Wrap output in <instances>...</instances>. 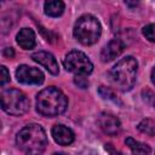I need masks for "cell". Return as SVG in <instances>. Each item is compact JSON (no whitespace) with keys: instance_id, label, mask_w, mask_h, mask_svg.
<instances>
[{"instance_id":"cell-1","label":"cell","mask_w":155,"mask_h":155,"mask_svg":"<svg viewBox=\"0 0 155 155\" xmlns=\"http://www.w3.org/2000/svg\"><path fill=\"white\" fill-rule=\"evenodd\" d=\"M16 144L25 155H41L47 147V136L40 125H27L17 133Z\"/></svg>"},{"instance_id":"cell-2","label":"cell","mask_w":155,"mask_h":155,"mask_svg":"<svg viewBox=\"0 0 155 155\" xmlns=\"http://www.w3.org/2000/svg\"><path fill=\"white\" fill-rule=\"evenodd\" d=\"M68 99L57 87L50 86L41 90L36 96V110L46 117H54L65 111Z\"/></svg>"},{"instance_id":"cell-3","label":"cell","mask_w":155,"mask_h":155,"mask_svg":"<svg viewBox=\"0 0 155 155\" xmlns=\"http://www.w3.org/2000/svg\"><path fill=\"white\" fill-rule=\"evenodd\" d=\"M138 63L132 56H127L120 59L110 70V82L120 91H130L136 84Z\"/></svg>"},{"instance_id":"cell-4","label":"cell","mask_w":155,"mask_h":155,"mask_svg":"<svg viewBox=\"0 0 155 155\" xmlns=\"http://www.w3.org/2000/svg\"><path fill=\"white\" fill-rule=\"evenodd\" d=\"M73 33L75 39L82 45H93L101 38L102 25L94 16L84 15L75 22Z\"/></svg>"},{"instance_id":"cell-5","label":"cell","mask_w":155,"mask_h":155,"mask_svg":"<svg viewBox=\"0 0 155 155\" xmlns=\"http://www.w3.org/2000/svg\"><path fill=\"white\" fill-rule=\"evenodd\" d=\"M1 108L10 115L21 116L29 109L28 97L19 90L8 88L1 92Z\"/></svg>"},{"instance_id":"cell-6","label":"cell","mask_w":155,"mask_h":155,"mask_svg":"<svg viewBox=\"0 0 155 155\" xmlns=\"http://www.w3.org/2000/svg\"><path fill=\"white\" fill-rule=\"evenodd\" d=\"M64 68L76 75H88L93 70V64L88 57L81 51H70L63 61Z\"/></svg>"},{"instance_id":"cell-7","label":"cell","mask_w":155,"mask_h":155,"mask_svg":"<svg viewBox=\"0 0 155 155\" xmlns=\"http://www.w3.org/2000/svg\"><path fill=\"white\" fill-rule=\"evenodd\" d=\"M16 78L21 84L24 85H41L44 82V74L40 69L29 67V65H19L16 70Z\"/></svg>"},{"instance_id":"cell-8","label":"cell","mask_w":155,"mask_h":155,"mask_svg":"<svg viewBox=\"0 0 155 155\" xmlns=\"http://www.w3.org/2000/svg\"><path fill=\"white\" fill-rule=\"evenodd\" d=\"M98 125L102 131L109 136H115L121 130L120 120L110 113H102L98 116Z\"/></svg>"},{"instance_id":"cell-9","label":"cell","mask_w":155,"mask_h":155,"mask_svg":"<svg viewBox=\"0 0 155 155\" xmlns=\"http://www.w3.org/2000/svg\"><path fill=\"white\" fill-rule=\"evenodd\" d=\"M31 58H33L34 62L41 64L52 75H57L59 73L58 63H57V61H56V58H54V56L52 53L46 52V51H39V52L33 53Z\"/></svg>"},{"instance_id":"cell-10","label":"cell","mask_w":155,"mask_h":155,"mask_svg":"<svg viewBox=\"0 0 155 155\" xmlns=\"http://www.w3.org/2000/svg\"><path fill=\"white\" fill-rule=\"evenodd\" d=\"M125 50V44L120 39H113L110 40L102 50L101 52V59L102 62H110L119 57Z\"/></svg>"},{"instance_id":"cell-11","label":"cell","mask_w":155,"mask_h":155,"mask_svg":"<svg viewBox=\"0 0 155 155\" xmlns=\"http://www.w3.org/2000/svg\"><path fill=\"white\" fill-rule=\"evenodd\" d=\"M51 133L54 142L58 143L59 145H69L74 142V138H75L74 132L64 125H54L52 127Z\"/></svg>"},{"instance_id":"cell-12","label":"cell","mask_w":155,"mask_h":155,"mask_svg":"<svg viewBox=\"0 0 155 155\" xmlns=\"http://www.w3.org/2000/svg\"><path fill=\"white\" fill-rule=\"evenodd\" d=\"M16 40H17V44L23 50H31V48H34V46L36 44L35 33L30 28H22L18 31V34L16 36Z\"/></svg>"},{"instance_id":"cell-13","label":"cell","mask_w":155,"mask_h":155,"mask_svg":"<svg viewBox=\"0 0 155 155\" xmlns=\"http://www.w3.org/2000/svg\"><path fill=\"white\" fill-rule=\"evenodd\" d=\"M125 143L131 149V151H132L133 155H149L150 151H151V149H150V147L148 144L142 143V142H138V140L133 139L132 137L126 138Z\"/></svg>"},{"instance_id":"cell-14","label":"cell","mask_w":155,"mask_h":155,"mask_svg":"<svg viewBox=\"0 0 155 155\" xmlns=\"http://www.w3.org/2000/svg\"><path fill=\"white\" fill-rule=\"evenodd\" d=\"M45 13L50 17H58L64 12V2L61 0H50L44 5Z\"/></svg>"},{"instance_id":"cell-15","label":"cell","mask_w":155,"mask_h":155,"mask_svg":"<svg viewBox=\"0 0 155 155\" xmlns=\"http://www.w3.org/2000/svg\"><path fill=\"white\" fill-rule=\"evenodd\" d=\"M138 130L148 136H155V121L151 119H144L138 124Z\"/></svg>"},{"instance_id":"cell-16","label":"cell","mask_w":155,"mask_h":155,"mask_svg":"<svg viewBox=\"0 0 155 155\" xmlns=\"http://www.w3.org/2000/svg\"><path fill=\"white\" fill-rule=\"evenodd\" d=\"M98 93H99L104 99H109V101H111V102H114V103H116V104L122 105V102L119 99V97L116 96V93H115L111 88L105 87V86H101L99 90H98Z\"/></svg>"},{"instance_id":"cell-17","label":"cell","mask_w":155,"mask_h":155,"mask_svg":"<svg viewBox=\"0 0 155 155\" xmlns=\"http://www.w3.org/2000/svg\"><path fill=\"white\" fill-rule=\"evenodd\" d=\"M143 35L145 36V39H148L151 42H155V24H148L145 25L143 29Z\"/></svg>"},{"instance_id":"cell-18","label":"cell","mask_w":155,"mask_h":155,"mask_svg":"<svg viewBox=\"0 0 155 155\" xmlns=\"http://www.w3.org/2000/svg\"><path fill=\"white\" fill-rule=\"evenodd\" d=\"M10 81V73L6 69L5 65H1V78H0V85L5 86L7 82Z\"/></svg>"},{"instance_id":"cell-19","label":"cell","mask_w":155,"mask_h":155,"mask_svg":"<svg viewBox=\"0 0 155 155\" xmlns=\"http://www.w3.org/2000/svg\"><path fill=\"white\" fill-rule=\"evenodd\" d=\"M74 81H75V84H76L79 87H81V88H86V87L88 86V81H87V79H86L84 75H76Z\"/></svg>"},{"instance_id":"cell-20","label":"cell","mask_w":155,"mask_h":155,"mask_svg":"<svg viewBox=\"0 0 155 155\" xmlns=\"http://www.w3.org/2000/svg\"><path fill=\"white\" fill-rule=\"evenodd\" d=\"M4 54H5L6 57H8V58H12V57L15 56V52H13V50H12L11 47H7V48H5Z\"/></svg>"},{"instance_id":"cell-21","label":"cell","mask_w":155,"mask_h":155,"mask_svg":"<svg viewBox=\"0 0 155 155\" xmlns=\"http://www.w3.org/2000/svg\"><path fill=\"white\" fill-rule=\"evenodd\" d=\"M151 82L155 85V68L151 70Z\"/></svg>"},{"instance_id":"cell-22","label":"cell","mask_w":155,"mask_h":155,"mask_svg":"<svg viewBox=\"0 0 155 155\" xmlns=\"http://www.w3.org/2000/svg\"><path fill=\"white\" fill-rule=\"evenodd\" d=\"M52 155H65V154H63V153H54V154H52Z\"/></svg>"}]
</instances>
